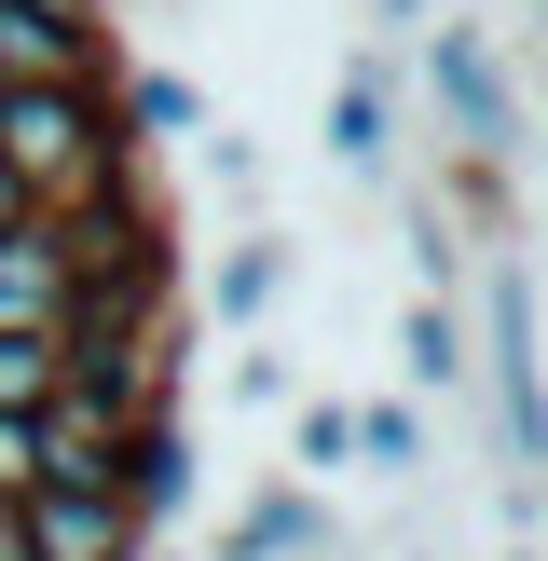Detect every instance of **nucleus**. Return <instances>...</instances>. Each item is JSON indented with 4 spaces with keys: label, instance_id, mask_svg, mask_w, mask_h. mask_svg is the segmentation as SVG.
Here are the masks:
<instances>
[{
    "label": "nucleus",
    "instance_id": "19",
    "mask_svg": "<svg viewBox=\"0 0 548 561\" xmlns=\"http://www.w3.org/2000/svg\"><path fill=\"white\" fill-rule=\"evenodd\" d=\"M124 561H192V548H179V535H137V548H124Z\"/></svg>",
    "mask_w": 548,
    "mask_h": 561
},
{
    "label": "nucleus",
    "instance_id": "7",
    "mask_svg": "<svg viewBox=\"0 0 548 561\" xmlns=\"http://www.w3.org/2000/svg\"><path fill=\"white\" fill-rule=\"evenodd\" d=\"M274 301H288V233H274V219H247V233L219 247V274H206V316L233 329V343H261Z\"/></svg>",
    "mask_w": 548,
    "mask_h": 561
},
{
    "label": "nucleus",
    "instance_id": "14",
    "mask_svg": "<svg viewBox=\"0 0 548 561\" xmlns=\"http://www.w3.org/2000/svg\"><path fill=\"white\" fill-rule=\"evenodd\" d=\"M55 370H69V356H55L42 329H0V411H42V398H55Z\"/></svg>",
    "mask_w": 548,
    "mask_h": 561
},
{
    "label": "nucleus",
    "instance_id": "17",
    "mask_svg": "<svg viewBox=\"0 0 548 561\" xmlns=\"http://www.w3.org/2000/svg\"><path fill=\"white\" fill-rule=\"evenodd\" d=\"M192 151H206V179H219V192H261V137H233V124H206V137H192Z\"/></svg>",
    "mask_w": 548,
    "mask_h": 561
},
{
    "label": "nucleus",
    "instance_id": "3",
    "mask_svg": "<svg viewBox=\"0 0 548 561\" xmlns=\"http://www.w3.org/2000/svg\"><path fill=\"white\" fill-rule=\"evenodd\" d=\"M219 561H356V535L329 520V493L274 480V493H247V507L219 520Z\"/></svg>",
    "mask_w": 548,
    "mask_h": 561
},
{
    "label": "nucleus",
    "instance_id": "20",
    "mask_svg": "<svg viewBox=\"0 0 548 561\" xmlns=\"http://www.w3.org/2000/svg\"><path fill=\"white\" fill-rule=\"evenodd\" d=\"M14 219H27V192H14V164H0V233H14Z\"/></svg>",
    "mask_w": 548,
    "mask_h": 561
},
{
    "label": "nucleus",
    "instance_id": "22",
    "mask_svg": "<svg viewBox=\"0 0 548 561\" xmlns=\"http://www.w3.org/2000/svg\"><path fill=\"white\" fill-rule=\"evenodd\" d=\"M507 561H548V548H535V535H507Z\"/></svg>",
    "mask_w": 548,
    "mask_h": 561
},
{
    "label": "nucleus",
    "instance_id": "23",
    "mask_svg": "<svg viewBox=\"0 0 548 561\" xmlns=\"http://www.w3.org/2000/svg\"><path fill=\"white\" fill-rule=\"evenodd\" d=\"M398 561H438V548H398Z\"/></svg>",
    "mask_w": 548,
    "mask_h": 561
},
{
    "label": "nucleus",
    "instance_id": "4",
    "mask_svg": "<svg viewBox=\"0 0 548 561\" xmlns=\"http://www.w3.org/2000/svg\"><path fill=\"white\" fill-rule=\"evenodd\" d=\"M0 82H124V42H110V27H69V14L0 0Z\"/></svg>",
    "mask_w": 548,
    "mask_h": 561
},
{
    "label": "nucleus",
    "instance_id": "16",
    "mask_svg": "<svg viewBox=\"0 0 548 561\" xmlns=\"http://www.w3.org/2000/svg\"><path fill=\"white\" fill-rule=\"evenodd\" d=\"M42 493V411H0V507Z\"/></svg>",
    "mask_w": 548,
    "mask_h": 561
},
{
    "label": "nucleus",
    "instance_id": "2",
    "mask_svg": "<svg viewBox=\"0 0 548 561\" xmlns=\"http://www.w3.org/2000/svg\"><path fill=\"white\" fill-rule=\"evenodd\" d=\"M411 55H425V96H438V124H453V151L466 164H521V82H507V55H493L466 14H425Z\"/></svg>",
    "mask_w": 548,
    "mask_h": 561
},
{
    "label": "nucleus",
    "instance_id": "13",
    "mask_svg": "<svg viewBox=\"0 0 548 561\" xmlns=\"http://www.w3.org/2000/svg\"><path fill=\"white\" fill-rule=\"evenodd\" d=\"M288 466H301V493L343 480V466H356V398H301L288 411Z\"/></svg>",
    "mask_w": 548,
    "mask_h": 561
},
{
    "label": "nucleus",
    "instance_id": "10",
    "mask_svg": "<svg viewBox=\"0 0 548 561\" xmlns=\"http://www.w3.org/2000/svg\"><path fill=\"white\" fill-rule=\"evenodd\" d=\"M466 383V301H411L398 316V398H453Z\"/></svg>",
    "mask_w": 548,
    "mask_h": 561
},
{
    "label": "nucleus",
    "instance_id": "5",
    "mask_svg": "<svg viewBox=\"0 0 548 561\" xmlns=\"http://www.w3.org/2000/svg\"><path fill=\"white\" fill-rule=\"evenodd\" d=\"M110 493H124V520H137V535H164V520L192 507V425H179V411L124 425V453H110Z\"/></svg>",
    "mask_w": 548,
    "mask_h": 561
},
{
    "label": "nucleus",
    "instance_id": "9",
    "mask_svg": "<svg viewBox=\"0 0 548 561\" xmlns=\"http://www.w3.org/2000/svg\"><path fill=\"white\" fill-rule=\"evenodd\" d=\"M384 151H398V96H384L370 55H343V82H329V164L343 179H384Z\"/></svg>",
    "mask_w": 548,
    "mask_h": 561
},
{
    "label": "nucleus",
    "instance_id": "8",
    "mask_svg": "<svg viewBox=\"0 0 548 561\" xmlns=\"http://www.w3.org/2000/svg\"><path fill=\"white\" fill-rule=\"evenodd\" d=\"M14 520H27V561H124L137 548L124 493H14Z\"/></svg>",
    "mask_w": 548,
    "mask_h": 561
},
{
    "label": "nucleus",
    "instance_id": "11",
    "mask_svg": "<svg viewBox=\"0 0 548 561\" xmlns=\"http://www.w3.org/2000/svg\"><path fill=\"white\" fill-rule=\"evenodd\" d=\"M110 110H124L137 151H151V137H206V96H192L179 69H124V82H110Z\"/></svg>",
    "mask_w": 548,
    "mask_h": 561
},
{
    "label": "nucleus",
    "instance_id": "12",
    "mask_svg": "<svg viewBox=\"0 0 548 561\" xmlns=\"http://www.w3.org/2000/svg\"><path fill=\"white\" fill-rule=\"evenodd\" d=\"M356 466L370 480H425V398H356Z\"/></svg>",
    "mask_w": 548,
    "mask_h": 561
},
{
    "label": "nucleus",
    "instance_id": "1",
    "mask_svg": "<svg viewBox=\"0 0 548 561\" xmlns=\"http://www.w3.org/2000/svg\"><path fill=\"white\" fill-rule=\"evenodd\" d=\"M466 383L493 398V453H507V480L535 493L548 480V316H535V274L493 261L480 301H466Z\"/></svg>",
    "mask_w": 548,
    "mask_h": 561
},
{
    "label": "nucleus",
    "instance_id": "6",
    "mask_svg": "<svg viewBox=\"0 0 548 561\" xmlns=\"http://www.w3.org/2000/svg\"><path fill=\"white\" fill-rule=\"evenodd\" d=\"M0 329H69V233H55L42 206L14 219V233H0Z\"/></svg>",
    "mask_w": 548,
    "mask_h": 561
},
{
    "label": "nucleus",
    "instance_id": "21",
    "mask_svg": "<svg viewBox=\"0 0 548 561\" xmlns=\"http://www.w3.org/2000/svg\"><path fill=\"white\" fill-rule=\"evenodd\" d=\"M370 14H384V27H425V0H370Z\"/></svg>",
    "mask_w": 548,
    "mask_h": 561
},
{
    "label": "nucleus",
    "instance_id": "15",
    "mask_svg": "<svg viewBox=\"0 0 548 561\" xmlns=\"http://www.w3.org/2000/svg\"><path fill=\"white\" fill-rule=\"evenodd\" d=\"M233 411H301V383H288V356H274V343L233 356Z\"/></svg>",
    "mask_w": 548,
    "mask_h": 561
},
{
    "label": "nucleus",
    "instance_id": "18",
    "mask_svg": "<svg viewBox=\"0 0 548 561\" xmlns=\"http://www.w3.org/2000/svg\"><path fill=\"white\" fill-rule=\"evenodd\" d=\"M27 14H69V27H96V14H110V0H27Z\"/></svg>",
    "mask_w": 548,
    "mask_h": 561
}]
</instances>
